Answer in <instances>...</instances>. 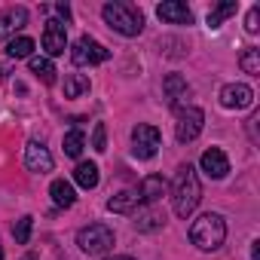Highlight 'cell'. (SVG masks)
I'll return each instance as SVG.
<instances>
[{"label": "cell", "instance_id": "6da1fadb", "mask_svg": "<svg viewBox=\"0 0 260 260\" xmlns=\"http://www.w3.org/2000/svg\"><path fill=\"white\" fill-rule=\"evenodd\" d=\"M199 199H202L199 175H196V169L187 162V166H181L178 175H175V184H172V208H175L178 217H190V214L196 211Z\"/></svg>", "mask_w": 260, "mask_h": 260}, {"label": "cell", "instance_id": "7a4b0ae2", "mask_svg": "<svg viewBox=\"0 0 260 260\" xmlns=\"http://www.w3.org/2000/svg\"><path fill=\"white\" fill-rule=\"evenodd\" d=\"M101 16L104 22L122 34V37H138L144 31V13L135 7V4H125V0H113V4H104L101 7Z\"/></svg>", "mask_w": 260, "mask_h": 260}, {"label": "cell", "instance_id": "3957f363", "mask_svg": "<svg viewBox=\"0 0 260 260\" xmlns=\"http://www.w3.org/2000/svg\"><path fill=\"white\" fill-rule=\"evenodd\" d=\"M223 239H226V223H223V217L214 214V211L196 217L193 226H190V242H193L199 251H217V248L223 245Z\"/></svg>", "mask_w": 260, "mask_h": 260}, {"label": "cell", "instance_id": "277c9868", "mask_svg": "<svg viewBox=\"0 0 260 260\" xmlns=\"http://www.w3.org/2000/svg\"><path fill=\"white\" fill-rule=\"evenodd\" d=\"M77 245L80 251H86L89 257H98V254H107L113 248V230L107 223H89L77 233Z\"/></svg>", "mask_w": 260, "mask_h": 260}, {"label": "cell", "instance_id": "5b68a950", "mask_svg": "<svg viewBox=\"0 0 260 260\" xmlns=\"http://www.w3.org/2000/svg\"><path fill=\"white\" fill-rule=\"evenodd\" d=\"M202 125H205V113H202V107L187 104V107H181V110H178L175 135H178V141H181V144H190V141H196V138H199Z\"/></svg>", "mask_w": 260, "mask_h": 260}, {"label": "cell", "instance_id": "8992f818", "mask_svg": "<svg viewBox=\"0 0 260 260\" xmlns=\"http://www.w3.org/2000/svg\"><path fill=\"white\" fill-rule=\"evenodd\" d=\"M71 58H74L77 68H92V64L107 61V58H110V49H104V46H101L98 40H92V37H80V40L71 46Z\"/></svg>", "mask_w": 260, "mask_h": 260}, {"label": "cell", "instance_id": "52a82bcc", "mask_svg": "<svg viewBox=\"0 0 260 260\" xmlns=\"http://www.w3.org/2000/svg\"><path fill=\"white\" fill-rule=\"evenodd\" d=\"M132 141H135L132 153H135L138 159H153V156H156V150H159L162 135H159V128H156V125L138 122V125L132 128Z\"/></svg>", "mask_w": 260, "mask_h": 260}, {"label": "cell", "instance_id": "ba28073f", "mask_svg": "<svg viewBox=\"0 0 260 260\" xmlns=\"http://www.w3.org/2000/svg\"><path fill=\"white\" fill-rule=\"evenodd\" d=\"M220 104H223L226 110H245V107L254 104V92H251V86H245V83H226V86L220 89Z\"/></svg>", "mask_w": 260, "mask_h": 260}, {"label": "cell", "instance_id": "9c48e42d", "mask_svg": "<svg viewBox=\"0 0 260 260\" xmlns=\"http://www.w3.org/2000/svg\"><path fill=\"white\" fill-rule=\"evenodd\" d=\"M43 49H46V55H64V49H68V28H64V22H58V19L46 22V28H43Z\"/></svg>", "mask_w": 260, "mask_h": 260}, {"label": "cell", "instance_id": "30bf717a", "mask_svg": "<svg viewBox=\"0 0 260 260\" xmlns=\"http://www.w3.org/2000/svg\"><path fill=\"white\" fill-rule=\"evenodd\" d=\"M25 166L34 175H46V172H52L55 162H52V153L40 141H28V147H25Z\"/></svg>", "mask_w": 260, "mask_h": 260}, {"label": "cell", "instance_id": "8fae6325", "mask_svg": "<svg viewBox=\"0 0 260 260\" xmlns=\"http://www.w3.org/2000/svg\"><path fill=\"white\" fill-rule=\"evenodd\" d=\"M199 166H202V172H205L211 181H220V178H226V172H230V159H226V153H223L220 147H208V150L202 153Z\"/></svg>", "mask_w": 260, "mask_h": 260}, {"label": "cell", "instance_id": "7c38bea8", "mask_svg": "<svg viewBox=\"0 0 260 260\" xmlns=\"http://www.w3.org/2000/svg\"><path fill=\"white\" fill-rule=\"evenodd\" d=\"M156 16L169 25H193V13L187 4H178V0H166V4L156 7Z\"/></svg>", "mask_w": 260, "mask_h": 260}, {"label": "cell", "instance_id": "4fadbf2b", "mask_svg": "<svg viewBox=\"0 0 260 260\" xmlns=\"http://www.w3.org/2000/svg\"><path fill=\"white\" fill-rule=\"evenodd\" d=\"M162 92H166L169 107L181 110V104H184V101H187V95H190V86H187V80H184L181 74H169V77H166V83H162Z\"/></svg>", "mask_w": 260, "mask_h": 260}, {"label": "cell", "instance_id": "5bb4252c", "mask_svg": "<svg viewBox=\"0 0 260 260\" xmlns=\"http://www.w3.org/2000/svg\"><path fill=\"white\" fill-rule=\"evenodd\" d=\"M25 22H28V10L25 7H16L7 16H0V40H10L16 31L25 28Z\"/></svg>", "mask_w": 260, "mask_h": 260}, {"label": "cell", "instance_id": "9a60e30c", "mask_svg": "<svg viewBox=\"0 0 260 260\" xmlns=\"http://www.w3.org/2000/svg\"><path fill=\"white\" fill-rule=\"evenodd\" d=\"M138 196H141V202L156 205V202L166 196V181H162V175H147V178L141 181V187H138Z\"/></svg>", "mask_w": 260, "mask_h": 260}, {"label": "cell", "instance_id": "2e32d148", "mask_svg": "<svg viewBox=\"0 0 260 260\" xmlns=\"http://www.w3.org/2000/svg\"><path fill=\"white\" fill-rule=\"evenodd\" d=\"M141 202V196H138V190H119L116 196H110L107 199V208L113 211V214H128V211H135V205Z\"/></svg>", "mask_w": 260, "mask_h": 260}, {"label": "cell", "instance_id": "e0dca14e", "mask_svg": "<svg viewBox=\"0 0 260 260\" xmlns=\"http://www.w3.org/2000/svg\"><path fill=\"white\" fill-rule=\"evenodd\" d=\"M49 196H52V202H55L58 208H71V205L77 202V193H74V184H71V181H64V178H58V181H52V187H49Z\"/></svg>", "mask_w": 260, "mask_h": 260}, {"label": "cell", "instance_id": "ac0fdd59", "mask_svg": "<svg viewBox=\"0 0 260 260\" xmlns=\"http://www.w3.org/2000/svg\"><path fill=\"white\" fill-rule=\"evenodd\" d=\"M162 223H166V214H162L156 205H147V208H141V211H138V217H135V230H141V233L159 230Z\"/></svg>", "mask_w": 260, "mask_h": 260}, {"label": "cell", "instance_id": "d6986e66", "mask_svg": "<svg viewBox=\"0 0 260 260\" xmlns=\"http://www.w3.org/2000/svg\"><path fill=\"white\" fill-rule=\"evenodd\" d=\"M74 181H77L83 190H95V187H98V181H101L98 166H95V162H80V166L74 169Z\"/></svg>", "mask_w": 260, "mask_h": 260}, {"label": "cell", "instance_id": "ffe728a7", "mask_svg": "<svg viewBox=\"0 0 260 260\" xmlns=\"http://www.w3.org/2000/svg\"><path fill=\"white\" fill-rule=\"evenodd\" d=\"M31 74H37L46 86L55 83V64L49 58H43V55H31Z\"/></svg>", "mask_w": 260, "mask_h": 260}, {"label": "cell", "instance_id": "44dd1931", "mask_svg": "<svg viewBox=\"0 0 260 260\" xmlns=\"http://www.w3.org/2000/svg\"><path fill=\"white\" fill-rule=\"evenodd\" d=\"M31 52H34V40L31 37H13L7 43V55L10 58H31Z\"/></svg>", "mask_w": 260, "mask_h": 260}, {"label": "cell", "instance_id": "7402d4cb", "mask_svg": "<svg viewBox=\"0 0 260 260\" xmlns=\"http://www.w3.org/2000/svg\"><path fill=\"white\" fill-rule=\"evenodd\" d=\"M236 10H239V4H236V0L217 4V7L208 13V28H220V22H223V19H230V16H236Z\"/></svg>", "mask_w": 260, "mask_h": 260}, {"label": "cell", "instance_id": "603a6c76", "mask_svg": "<svg viewBox=\"0 0 260 260\" xmlns=\"http://www.w3.org/2000/svg\"><path fill=\"white\" fill-rule=\"evenodd\" d=\"M83 92H89V77H83V74H68V77H64V95H68V98H80Z\"/></svg>", "mask_w": 260, "mask_h": 260}, {"label": "cell", "instance_id": "cb8c5ba5", "mask_svg": "<svg viewBox=\"0 0 260 260\" xmlns=\"http://www.w3.org/2000/svg\"><path fill=\"white\" fill-rule=\"evenodd\" d=\"M83 147H86V135H83V128H71V132L64 135V153L77 159V156L83 153Z\"/></svg>", "mask_w": 260, "mask_h": 260}, {"label": "cell", "instance_id": "d4e9b609", "mask_svg": "<svg viewBox=\"0 0 260 260\" xmlns=\"http://www.w3.org/2000/svg\"><path fill=\"white\" fill-rule=\"evenodd\" d=\"M239 64H242V71L245 74H251V77H257L260 74V49H245L242 52V58H239Z\"/></svg>", "mask_w": 260, "mask_h": 260}, {"label": "cell", "instance_id": "484cf974", "mask_svg": "<svg viewBox=\"0 0 260 260\" xmlns=\"http://www.w3.org/2000/svg\"><path fill=\"white\" fill-rule=\"evenodd\" d=\"M31 226H34V217H31V214L19 217V220L13 223V236H16L19 245H28V239H31Z\"/></svg>", "mask_w": 260, "mask_h": 260}, {"label": "cell", "instance_id": "4316f807", "mask_svg": "<svg viewBox=\"0 0 260 260\" xmlns=\"http://www.w3.org/2000/svg\"><path fill=\"white\" fill-rule=\"evenodd\" d=\"M92 150H98V153L107 150V128H104V122H95V128H92Z\"/></svg>", "mask_w": 260, "mask_h": 260}, {"label": "cell", "instance_id": "83f0119b", "mask_svg": "<svg viewBox=\"0 0 260 260\" xmlns=\"http://www.w3.org/2000/svg\"><path fill=\"white\" fill-rule=\"evenodd\" d=\"M257 28H260V7H251L248 10V19H245V31L248 34H257Z\"/></svg>", "mask_w": 260, "mask_h": 260}, {"label": "cell", "instance_id": "f1b7e54d", "mask_svg": "<svg viewBox=\"0 0 260 260\" xmlns=\"http://www.w3.org/2000/svg\"><path fill=\"white\" fill-rule=\"evenodd\" d=\"M55 13H58V16H61L64 22L71 19V7H68V4H58V7H55Z\"/></svg>", "mask_w": 260, "mask_h": 260}, {"label": "cell", "instance_id": "f546056e", "mask_svg": "<svg viewBox=\"0 0 260 260\" xmlns=\"http://www.w3.org/2000/svg\"><path fill=\"white\" fill-rule=\"evenodd\" d=\"M7 74H10V64H4V61H0V80H4Z\"/></svg>", "mask_w": 260, "mask_h": 260}, {"label": "cell", "instance_id": "4dcf8cb0", "mask_svg": "<svg viewBox=\"0 0 260 260\" xmlns=\"http://www.w3.org/2000/svg\"><path fill=\"white\" fill-rule=\"evenodd\" d=\"M22 260H40V257H37V254H25Z\"/></svg>", "mask_w": 260, "mask_h": 260}, {"label": "cell", "instance_id": "1f68e13d", "mask_svg": "<svg viewBox=\"0 0 260 260\" xmlns=\"http://www.w3.org/2000/svg\"><path fill=\"white\" fill-rule=\"evenodd\" d=\"M110 260H135V257H110Z\"/></svg>", "mask_w": 260, "mask_h": 260}, {"label": "cell", "instance_id": "d6a6232c", "mask_svg": "<svg viewBox=\"0 0 260 260\" xmlns=\"http://www.w3.org/2000/svg\"><path fill=\"white\" fill-rule=\"evenodd\" d=\"M0 260H4V245H0Z\"/></svg>", "mask_w": 260, "mask_h": 260}]
</instances>
